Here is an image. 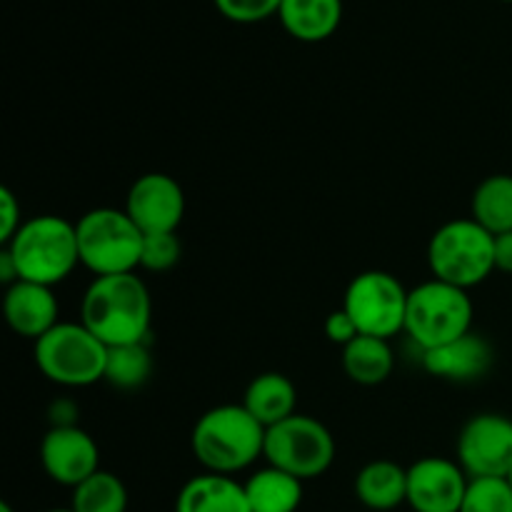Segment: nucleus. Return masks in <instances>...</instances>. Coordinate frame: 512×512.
Listing matches in <instances>:
<instances>
[{"instance_id":"9b49d317","label":"nucleus","mask_w":512,"mask_h":512,"mask_svg":"<svg viewBox=\"0 0 512 512\" xmlns=\"http://www.w3.org/2000/svg\"><path fill=\"white\" fill-rule=\"evenodd\" d=\"M125 213L143 230V235L178 233L185 218V193L170 175L145 173L130 185Z\"/></svg>"},{"instance_id":"cd10ccee","label":"nucleus","mask_w":512,"mask_h":512,"mask_svg":"<svg viewBox=\"0 0 512 512\" xmlns=\"http://www.w3.org/2000/svg\"><path fill=\"white\" fill-rule=\"evenodd\" d=\"M0 243H10L13 235L18 233L20 225L25 223L23 220V210H20L18 198L10 188H0Z\"/></svg>"},{"instance_id":"393cba45","label":"nucleus","mask_w":512,"mask_h":512,"mask_svg":"<svg viewBox=\"0 0 512 512\" xmlns=\"http://www.w3.org/2000/svg\"><path fill=\"white\" fill-rule=\"evenodd\" d=\"M460 512H512V488L505 478H470Z\"/></svg>"},{"instance_id":"473e14b6","label":"nucleus","mask_w":512,"mask_h":512,"mask_svg":"<svg viewBox=\"0 0 512 512\" xmlns=\"http://www.w3.org/2000/svg\"><path fill=\"white\" fill-rule=\"evenodd\" d=\"M505 480H508V483H510V488H512V468H510V473L505 475Z\"/></svg>"},{"instance_id":"4be33fe9","label":"nucleus","mask_w":512,"mask_h":512,"mask_svg":"<svg viewBox=\"0 0 512 512\" xmlns=\"http://www.w3.org/2000/svg\"><path fill=\"white\" fill-rule=\"evenodd\" d=\"M470 218L488 233L503 235L512 230V175L498 173L485 178L470 200Z\"/></svg>"},{"instance_id":"423d86ee","label":"nucleus","mask_w":512,"mask_h":512,"mask_svg":"<svg viewBox=\"0 0 512 512\" xmlns=\"http://www.w3.org/2000/svg\"><path fill=\"white\" fill-rule=\"evenodd\" d=\"M470 330H473V300L468 290L435 278L410 290L405 333L418 345L420 353L453 343Z\"/></svg>"},{"instance_id":"2eb2a0df","label":"nucleus","mask_w":512,"mask_h":512,"mask_svg":"<svg viewBox=\"0 0 512 512\" xmlns=\"http://www.w3.org/2000/svg\"><path fill=\"white\" fill-rule=\"evenodd\" d=\"M5 323L10 325L15 335L20 338L38 340L48 330H53L58 320V298L53 288L30 280H18L5 290L3 298Z\"/></svg>"},{"instance_id":"f257e3e1","label":"nucleus","mask_w":512,"mask_h":512,"mask_svg":"<svg viewBox=\"0 0 512 512\" xmlns=\"http://www.w3.org/2000/svg\"><path fill=\"white\" fill-rule=\"evenodd\" d=\"M153 300L135 273L93 278L80 303V323L108 348L148 343Z\"/></svg>"},{"instance_id":"bb28decb","label":"nucleus","mask_w":512,"mask_h":512,"mask_svg":"<svg viewBox=\"0 0 512 512\" xmlns=\"http://www.w3.org/2000/svg\"><path fill=\"white\" fill-rule=\"evenodd\" d=\"M213 3L233 23H258L280 13L283 0H213Z\"/></svg>"},{"instance_id":"7ed1b4c3","label":"nucleus","mask_w":512,"mask_h":512,"mask_svg":"<svg viewBox=\"0 0 512 512\" xmlns=\"http://www.w3.org/2000/svg\"><path fill=\"white\" fill-rule=\"evenodd\" d=\"M13 258L20 280L53 285L63 283L80 265L75 223L60 215H35L20 225L10 243L3 245Z\"/></svg>"},{"instance_id":"0eeeda50","label":"nucleus","mask_w":512,"mask_h":512,"mask_svg":"<svg viewBox=\"0 0 512 512\" xmlns=\"http://www.w3.org/2000/svg\"><path fill=\"white\" fill-rule=\"evenodd\" d=\"M35 365L63 388H88L105 380L108 345L100 343L83 323H63L35 340Z\"/></svg>"},{"instance_id":"b1692460","label":"nucleus","mask_w":512,"mask_h":512,"mask_svg":"<svg viewBox=\"0 0 512 512\" xmlns=\"http://www.w3.org/2000/svg\"><path fill=\"white\" fill-rule=\"evenodd\" d=\"M153 373V358H150L148 343L120 345L108 348V365H105V380L118 390H138L148 383Z\"/></svg>"},{"instance_id":"4468645a","label":"nucleus","mask_w":512,"mask_h":512,"mask_svg":"<svg viewBox=\"0 0 512 512\" xmlns=\"http://www.w3.org/2000/svg\"><path fill=\"white\" fill-rule=\"evenodd\" d=\"M493 345L478 333H465L463 338L445 343L440 348L425 350L420 355V363L428 375L448 383H473L488 375L493 365Z\"/></svg>"},{"instance_id":"9d476101","label":"nucleus","mask_w":512,"mask_h":512,"mask_svg":"<svg viewBox=\"0 0 512 512\" xmlns=\"http://www.w3.org/2000/svg\"><path fill=\"white\" fill-rule=\"evenodd\" d=\"M455 450L468 478H505L512 468V420L500 413L473 415Z\"/></svg>"},{"instance_id":"c85d7f7f","label":"nucleus","mask_w":512,"mask_h":512,"mask_svg":"<svg viewBox=\"0 0 512 512\" xmlns=\"http://www.w3.org/2000/svg\"><path fill=\"white\" fill-rule=\"evenodd\" d=\"M325 335H328L330 343L345 348V345H350L355 338H358L360 330L358 325H355V320L340 308V310H333V313L328 315V320H325Z\"/></svg>"},{"instance_id":"dca6fc26","label":"nucleus","mask_w":512,"mask_h":512,"mask_svg":"<svg viewBox=\"0 0 512 512\" xmlns=\"http://www.w3.org/2000/svg\"><path fill=\"white\" fill-rule=\"evenodd\" d=\"M175 512H253L245 485L233 475L203 473L190 478L175 498Z\"/></svg>"},{"instance_id":"2f4dec72","label":"nucleus","mask_w":512,"mask_h":512,"mask_svg":"<svg viewBox=\"0 0 512 512\" xmlns=\"http://www.w3.org/2000/svg\"><path fill=\"white\" fill-rule=\"evenodd\" d=\"M45 512H73V508H55V510H45Z\"/></svg>"},{"instance_id":"f3484780","label":"nucleus","mask_w":512,"mask_h":512,"mask_svg":"<svg viewBox=\"0 0 512 512\" xmlns=\"http://www.w3.org/2000/svg\"><path fill=\"white\" fill-rule=\"evenodd\" d=\"M355 498L368 510L390 512L408 503V468L395 460H373L355 475Z\"/></svg>"},{"instance_id":"7c9ffc66","label":"nucleus","mask_w":512,"mask_h":512,"mask_svg":"<svg viewBox=\"0 0 512 512\" xmlns=\"http://www.w3.org/2000/svg\"><path fill=\"white\" fill-rule=\"evenodd\" d=\"M0 512H15V510L10 508V503H5V500H3V503H0Z\"/></svg>"},{"instance_id":"1a4fd4ad","label":"nucleus","mask_w":512,"mask_h":512,"mask_svg":"<svg viewBox=\"0 0 512 512\" xmlns=\"http://www.w3.org/2000/svg\"><path fill=\"white\" fill-rule=\"evenodd\" d=\"M408 295L405 285L385 270H365L358 273L345 288L343 310L355 320L360 335L390 340L405 333L408 315Z\"/></svg>"},{"instance_id":"f8f14e48","label":"nucleus","mask_w":512,"mask_h":512,"mask_svg":"<svg viewBox=\"0 0 512 512\" xmlns=\"http://www.w3.org/2000/svg\"><path fill=\"white\" fill-rule=\"evenodd\" d=\"M40 465L53 483L78 488L100 470V450L90 433L78 425L50 428L40 440Z\"/></svg>"},{"instance_id":"c756f323","label":"nucleus","mask_w":512,"mask_h":512,"mask_svg":"<svg viewBox=\"0 0 512 512\" xmlns=\"http://www.w3.org/2000/svg\"><path fill=\"white\" fill-rule=\"evenodd\" d=\"M495 270L512 275V230L495 235Z\"/></svg>"},{"instance_id":"6ab92c4d","label":"nucleus","mask_w":512,"mask_h":512,"mask_svg":"<svg viewBox=\"0 0 512 512\" xmlns=\"http://www.w3.org/2000/svg\"><path fill=\"white\" fill-rule=\"evenodd\" d=\"M280 23L303 43H320L340 28L343 0H283Z\"/></svg>"},{"instance_id":"aec40b11","label":"nucleus","mask_w":512,"mask_h":512,"mask_svg":"<svg viewBox=\"0 0 512 512\" xmlns=\"http://www.w3.org/2000/svg\"><path fill=\"white\" fill-rule=\"evenodd\" d=\"M243 485L253 512H298L303 503V480L273 465L255 470Z\"/></svg>"},{"instance_id":"f03ea898","label":"nucleus","mask_w":512,"mask_h":512,"mask_svg":"<svg viewBox=\"0 0 512 512\" xmlns=\"http://www.w3.org/2000/svg\"><path fill=\"white\" fill-rule=\"evenodd\" d=\"M190 448L205 473L238 475L263 458L265 428L243 403L218 405L198 418Z\"/></svg>"},{"instance_id":"39448f33","label":"nucleus","mask_w":512,"mask_h":512,"mask_svg":"<svg viewBox=\"0 0 512 512\" xmlns=\"http://www.w3.org/2000/svg\"><path fill=\"white\" fill-rule=\"evenodd\" d=\"M80 265L95 278L135 273L143 255V230L125 208H93L75 223Z\"/></svg>"},{"instance_id":"72a5a7b5","label":"nucleus","mask_w":512,"mask_h":512,"mask_svg":"<svg viewBox=\"0 0 512 512\" xmlns=\"http://www.w3.org/2000/svg\"><path fill=\"white\" fill-rule=\"evenodd\" d=\"M505 3H512V0H505Z\"/></svg>"},{"instance_id":"6e6552de","label":"nucleus","mask_w":512,"mask_h":512,"mask_svg":"<svg viewBox=\"0 0 512 512\" xmlns=\"http://www.w3.org/2000/svg\"><path fill=\"white\" fill-rule=\"evenodd\" d=\"M263 458L305 483L328 473L335 460V438L320 420L295 413L265 430Z\"/></svg>"},{"instance_id":"ddd939ff","label":"nucleus","mask_w":512,"mask_h":512,"mask_svg":"<svg viewBox=\"0 0 512 512\" xmlns=\"http://www.w3.org/2000/svg\"><path fill=\"white\" fill-rule=\"evenodd\" d=\"M468 485L458 460L420 458L408 468V505L413 512H460Z\"/></svg>"},{"instance_id":"a878e982","label":"nucleus","mask_w":512,"mask_h":512,"mask_svg":"<svg viewBox=\"0 0 512 512\" xmlns=\"http://www.w3.org/2000/svg\"><path fill=\"white\" fill-rule=\"evenodd\" d=\"M180 255H183V245H180L178 233L145 235L140 268L150 273H165L180 263Z\"/></svg>"},{"instance_id":"20e7f679","label":"nucleus","mask_w":512,"mask_h":512,"mask_svg":"<svg viewBox=\"0 0 512 512\" xmlns=\"http://www.w3.org/2000/svg\"><path fill=\"white\" fill-rule=\"evenodd\" d=\"M428 265L435 280L475 288L495 273V235L473 218L448 220L430 238Z\"/></svg>"},{"instance_id":"5701e85b","label":"nucleus","mask_w":512,"mask_h":512,"mask_svg":"<svg viewBox=\"0 0 512 512\" xmlns=\"http://www.w3.org/2000/svg\"><path fill=\"white\" fill-rule=\"evenodd\" d=\"M70 508L73 512H128V488L118 475L100 468L73 488Z\"/></svg>"},{"instance_id":"412c9836","label":"nucleus","mask_w":512,"mask_h":512,"mask_svg":"<svg viewBox=\"0 0 512 512\" xmlns=\"http://www.w3.org/2000/svg\"><path fill=\"white\" fill-rule=\"evenodd\" d=\"M343 370L353 383L363 388H375L385 383L395 368V355L388 340L373 335H358L343 348Z\"/></svg>"},{"instance_id":"a211bd4d","label":"nucleus","mask_w":512,"mask_h":512,"mask_svg":"<svg viewBox=\"0 0 512 512\" xmlns=\"http://www.w3.org/2000/svg\"><path fill=\"white\" fill-rule=\"evenodd\" d=\"M298 390L283 373H260L245 388L243 405L265 430L295 415Z\"/></svg>"}]
</instances>
